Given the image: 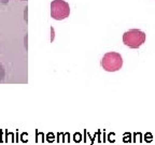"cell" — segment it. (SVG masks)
Wrapping results in <instances>:
<instances>
[{"instance_id":"4","label":"cell","mask_w":155,"mask_h":145,"mask_svg":"<svg viewBox=\"0 0 155 145\" xmlns=\"http://www.w3.org/2000/svg\"><path fill=\"white\" fill-rule=\"evenodd\" d=\"M5 68H3V66L0 63V82L5 79Z\"/></svg>"},{"instance_id":"3","label":"cell","mask_w":155,"mask_h":145,"mask_svg":"<svg viewBox=\"0 0 155 145\" xmlns=\"http://www.w3.org/2000/svg\"><path fill=\"white\" fill-rule=\"evenodd\" d=\"M70 14L69 3L65 0H53L51 3V17L55 21H63Z\"/></svg>"},{"instance_id":"2","label":"cell","mask_w":155,"mask_h":145,"mask_svg":"<svg viewBox=\"0 0 155 145\" xmlns=\"http://www.w3.org/2000/svg\"><path fill=\"white\" fill-rule=\"evenodd\" d=\"M123 42L130 48H138L145 42V34L138 29H130L123 34Z\"/></svg>"},{"instance_id":"1","label":"cell","mask_w":155,"mask_h":145,"mask_svg":"<svg viewBox=\"0 0 155 145\" xmlns=\"http://www.w3.org/2000/svg\"><path fill=\"white\" fill-rule=\"evenodd\" d=\"M123 66V58L116 52H109L104 55L101 59V67L108 72L119 71Z\"/></svg>"},{"instance_id":"5","label":"cell","mask_w":155,"mask_h":145,"mask_svg":"<svg viewBox=\"0 0 155 145\" xmlns=\"http://www.w3.org/2000/svg\"><path fill=\"white\" fill-rule=\"evenodd\" d=\"M9 1L10 0H0V3H2V5H8Z\"/></svg>"}]
</instances>
